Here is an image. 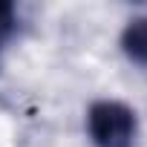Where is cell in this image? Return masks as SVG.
<instances>
[{
  "label": "cell",
  "mask_w": 147,
  "mask_h": 147,
  "mask_svg": "<svg viewBox=\"0 0 147 147\" xmlns=\"http://www.w3.org/2000/svg\"><path fill=\"white\" fill-rule=\"evenodd\" d=\"M87 127L98 147H133L138 133L136 113L121 101H95L90 107Z\"/></svg>",
  "instance_id": "cell-1"
},
{
  "label": "cell",
  "mask_w": 147,
  "mask_h": 147,
  "mask_svg": "<svg viewBox=\"0 0 147 147\" xmlns=\"http://www.w3.org/2000/svg\"><path fill=\"white\" fill-rule=\"evenodd\" d=\"M121 46L133 61L147 63V18H136L127 23V29L121 35Z\"/></svg>",
  "instance_id": "cell-2"
},
{
  "label": "cell",
  "mask_w": 147,
  "mask_h": 147,
  "mask_svg": "<svg viewBox=\"0 0 147 147\" xmlns=\"http://www.w3.org/2000/svg\"><path fill=\"white\" fill-rule=\"evenodd\" d=\"M12 29H15V9L9 3H0V46L12 35Z\"/></svg>",
  "instance_id": "cell-3"
}]
</instances>
